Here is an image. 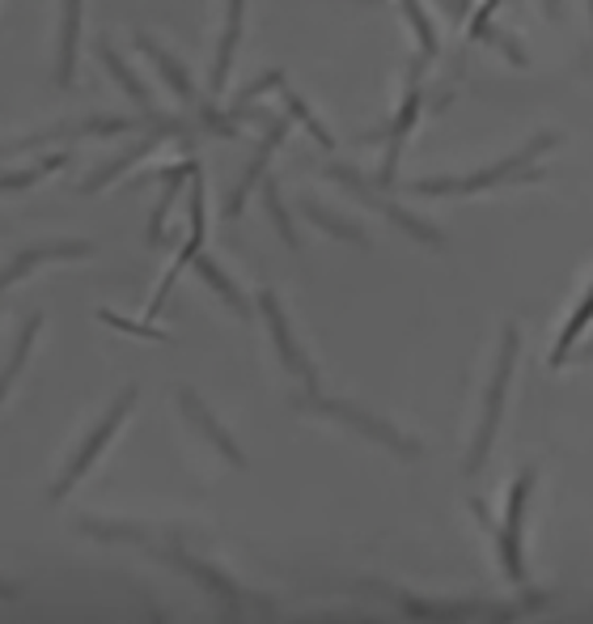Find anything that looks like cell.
<instances>
[{
    "mask_svg": "<svg viewBox=\"0 0 593 624\" xmlns=\"http://www.w3.org/2000/svg\"><path fill=\"white\" fill-rule=\"evenodd\" d=\"M560 136L556 132H538L526 149H517L513 158H504L497 166H483L475 174H458V179H420L411 183V196H475L483 188H497V183H522V179H547L543 166H534L538 154H547Z\"/></svg>",
    "mask_w": 593,
    "mask_h": 624,
    "instance_id": "6da1fadb",
    "label": "cell"
},
{
    "mask_svg": "<svg viewBox=\"0 0 593 624\" xmlns=\"http://www.w3.org/2000/svg\"><path fill=\"white\" fill-rule=\"evenodd\" d=\"M297 408L301 412H313V417H322V421H335V426L352 429V433H361L365 442H374L381 451H390V455H399V460H420L424 455V446L415 442V438H407L403 429H395L390 421H381L374 412H365V408H356V404H347V399H327V395H297Z\"/></svg>",
    "mask_w": 593,
    "mask_h": 624,
    "instance_id": "7a4b0ae2",
    "label": "cell"
},
{
    "mask_svg": "<svg viewBox=\"0 0 593 624\" xmlns=\"http://www.w3.org/2000/svg\"><path fill=\"white\" fill-rule=\"evenodd\" d=\"M132 404H136V387H124V392L111 399V408L98 417V426L81 438V446L72 451V460L60 467V476H56V485H52V501H64V497L72 493L90 472H94V463L102 460V451L119 438V429H124V421L132 417Z\"/></svg>",
    "mask_w": 593,
    "mask_h": 624,
    "instance_id": "3957f363",
    "label": "cell"
},
{
    "mask_svg": "<svg viewBox=\"0 0 593 624\" xmlns=\"http://www.w3.org/2000/svg\"><path fill=\"white\" fill-rule=\"evenodd\" d=\"M513 362H517V328L509 324L504 336H500L492 383H488V395H483V417H479L475 446H470V455H467V476H475V472L483 467V460L492 455V442H497V429H500V412H504V392H509V378H513Z\"/></svg>",
    "mask_w": 593,
    "mask_h": 624,
    "instance_id": "277c9868",
    "label": "cell"
},
{
    "mask_svg": "<svg viewBox=\"0 0 593 624\" xmlns=\"http://www.w3.org/2000/svg\"><path fill=\"white\" fill-rule=\"evenodd\" d=\"M424 56L415 52V60H411V72H407V86H403V102H399V111H395V120H390V128L381 132H369L365 140H381L386 136V158H381V170H377V188H395V179H399V158H403V145L411 128L420 124V111H424Z\"/></svg>",
    "mask_w": 593,
    "mask_h": 624,
    "instance_id": "5b68a950",
    "label": "cell"
},
{
    "mask_svg": "<svg viewBox=\"0 0 593 624\" xmlns=\"http://www.w3.org/2000/svg\"><path fill=\"white\" fill-rule=\"evenodd\" d=\"M327 179H335L340 188H347V192H352V196L361 200V204H369V208H377V213H381L386 222H395V226H399V230H403L407 238H415V242H429V247H441V242H445L437 226H429L424 217H415V213H407V208H399V204H395V200L386 196L381 188H374L369 179H361L356 170H347L344 162H327Z\"/></svg>",
    "mask_w": 593,
    "mask_h": 624,
    "instance_id": "8992f818",
    "label": "cell"
},
{
    "mask_svg": "<svg viewBox=\"0 0 593 624\" xmlns=\"http://www.w3.org/2000/svg\"><path fill=\"white\" fill-rule=\"evenodd\" d=\"M531 489H534V472H522L509 489V510H504V523L492 526V540H497V553L504 574L526 587L531 569H526V540H522V526H526V506H531Z\"/></svg>",
    "mask_w": 593,
    "mask_h": 624,
    "instance_id": "52a82bcc",
    "label": "cell"
},
{
    "mask_svg": "<svg viewBox=\"0 0 593 624\" xmlns=\"http://www.w3.org/2000/svg\"><path fill=\"white\" fill-rule=\"evenodd\" d=\"M254 306H259V315H263V324L272 331V344H276V353H281L284 370L293 374V378H301L310 392H318V378H313V362L306 358V349L297 344V336L288 328V315H284L281 297L272 294V290H259L254 297Z\"/></svg>",
    "mask_w": 593,
    "mask_h": 624,
    "instance_id": "ba28073f",
    "label": "cell"
},
{
    "mask_svg": "<svg viewBox=\"0 0 593 624\" xmlns=\"http://www.w3.org/2000/svg\"><path fill=\"white\" fill-rule=\"evenodd\" d=\"M288 115H272L267 120V128H263V140L254 145V158L247 162V174L238 179V188L229 192V204H225V217H242V208H247V200H250V192L267 179V162L276 158V149L284 145V136H288Z\"/></svg>",
    "mask_w": 593,
    "mask_h": 624,
    "instance_id": "9c48e42d",
    "label": "cell"
},
{
    "mask_svg": "<svg viewBox=\"0 0 593 624\" xmlns=\"http://www.w3.org/2000/svg\"><path fill=\"white\" fill-rule=\"evenodd\" d=\"M174 404H179V412L187 417V426L195 429V433H199V438H204L213 451H217L220 460L233 463V467H247V455H242V446L229 438V429H225L217 417H213V408H208L199 395L191 392V387H179V392H174Z\"/></svg>",
    "mask_w": 593,
    "mask_h": 624,
    "instance_id": "30bf717a",
    "label": "cell"
},
{
    "mask_svg": "<svg viewBox=\"0 0 593 624\" xmlns=\"http://www.w3.org/2000/svg\"><path fill=\"white\" fill-rule=\"evenodd\" d=\"M85 256H94V247H90V242H43V247H26V251H18L13 260L0 268V294H4V290H13L18 281H26L34 268H43V263L85 260Z\"/></svg>",
    "mask_w": 593,
    "mask_h": 624,
    "instance_id": "8fae6325",
    "label": "cell"
},
{
    "mask_svg": "<svg viewBox=\"0 0 593 624\" xmlns=\"http://www.w3.org/2000/svg\"><path fill=\"white\" fill-rule=\"evenodd\" d=\"M81 22H85V0H64L60 4V43H56V86H60V90H72V81H77Z\"/></svg>",
    "mask_w": 593,
    "mask_h": 624,
    "instance_id": "7c38bea8",
    "label": "cell"
},
{
    "mask_svg": "<svg viewBox=\"0 0 593 624\" xmlns=\"http://www.w3.org/2000/svg\"><path fill=\"white\" fill-rule=\"evenodd\" d=\"M242 31H247V0H229L225 4V26H220L217 52H213V77H208L213 94H225V86H229V68H233V56H238Z\"/></svg>",
    "mask_w": 593,
    "mask_h": 624,
    "instance_id": "4fadbf2b",
    "label": "cell"
},
{
    "mask_svg": "<svg viewBox=\"0 0 593 624\" xmlns=\"http://www.w3.org/2000/svg\"><path fill=\"white\" fill-rule=\"evenodd\" d=\"M136 52L153 60V68L161 72V81L170 86V94L183 102V106H199V90H195L187 65H183L179 56H170V52H166L157 38H149V34H136Z\"/></svg>",
    "mask_w": 593,
    "mask_h": 624,
    "instance_id": "5bb4252c",
    "label": "cell"
},
{
    "mask_svg": "<svg viewBox=\"0 0 593 624\" xmlns=\"http://www.w3.org/2000/svg\"><path fill=\"white\" fill-rule=\"evenodd\" d=\"M38 331H43V315H31L22 328L13 331V344H9V353H4V362H0V408H4L9 392L18 387L22 370L31 365V353H34V340H38Z\"/></svg>",
    "mask_w": 593,
    "mask_h": 624,
    "instance_id": "9a60e30c",
    "label": "cell"
},
{
    "mask_svg": "<svg viewBox=\"0 0 593 624\" xmlns=\"http://www.w3.org/2000/svg\"><path fill=\"white\" fill-rule=\"evenodd\" d=\"M199 170V162L195 158H183V162H174L166 174H161V196H157V208H153V217H149V242H161L166 238V217H170V208H174V200L183 196V188H187V179Z\"/></svg>",
    "mask_w": 593,
    "mask_h": 624,
    "instance_id": "2e32d148",
    "label": "cell"
},
{
    "mask_svg": "<svg viewBox=\"0 0 593 624\" xmlns=\"http://www.w3.org/2000/svg\"><path fill=\"white\" fill-rule=\"evenodd\" d=\"M191 268L199 272V281H204V285H208V290H213V294H217L220 302H225V306L233 310V315H242V319H250V315H254V306L247 302V294H242V290L233 285V276H229V272H225V268H220V263L213 260V256H204V251H199Z\"/></svg>",
    "mask_w": 593,
    "mask_h": 624,
    "instance_id": "e0dca14e",
    "label": "cell"
},
{
    "mask_svg": "<svg viewBox=\"0 0 593 624\" xmlns=\"http://www.w3.org/2000/svg\"><path fill=\"white\" fill-rule=\"evenodd\" d=\"M98 60H102V68H106V77H111V81H115V86H119V90H124L127 99L136 102L140 111H153V94L145 90V81L132 72V65H127L111 43H98Z\"/></svg>",
    "mask_w": 593,
    "mask_h": 624,
    "instance_id": "ac0fdd59",
    "label": "cell"
},
{
    "mask_svg": "<svg viewBox=\"0 0 593 624\" xmlns=\"http://www.w3.org/2000/svg\"><path fill=\"white\" fill-rule=\"evenodd\" d=\"M301 213H306V222H313L318 230H327L331 238L352 242V247H369V234L361 230L356 222L340 217V213H331V208H322V204H313V200H306V204H301Z\"/></svg>",
    "mask_w": 593,
    "mask_h": 624,
    "instance_id": "d6986e66",
    "label": "cell"
},
{
    "mask_svg": "<svg viewBox=\"0 0 593 624\" xmlns=\"http://www.w3.org/2000/svg\"><path fill=\"white\" fill-rule=\"evenodd\" d=\"M259 196H263V208H267V217H272V226H276L284 247H288V251H301V238L293 230V217H288V208H284V200H281V183H276V179H263V183H259Z\"/></svg>",
    "mask_w": 593,
    "mask_h": 624,
    "instance_id": "ffe728a7",
    "label": "cell"
},
{
    "mask_svg": "<svg viewBox=\"0 0 593 624\" xmlns=\"http://www.w3.org/2000/svg\"><path fill=\"white\" fill-rule=\"evenodd\" d=\"M281 102H284V115H288V120H297V124H301V128L310 132V136H313V140H318V145H322V149H327V154L335 149V136L327 132V124H322V120L313 115L310 102L301 99V94H293L288 86H281Z\"/></svg>",
    "mask_w": 593,
    "mask_h": 624,
    "instance_id": "44dd1931",
    "label": "cell"
},
{
    "mask_svg": "<svg viewBox=\"0 0 593 624\" xmlns=\"http://www.w3.org/2000/svg\"><path fill=\"white\" fill-rule=\"evenodd\" d=\"M399 9H403L407 26H411V34H415L420 56H424V60H437L441 38H437V31H433V22H429V13H424V4H420V0H399Z\"/></svg>",
    "mask_w": 593,
    "mask_h": 624,
    "instance_id": "7402d4cb",
    "label": "cell"
},
{
    "mask_svg": "<svg viewBox=\"0 0 593 624\" xmlns=\"http://www.w3.org/2000/svg\"><path fill=\"white\" fill-rule=\"evenodd\" d=\"M68 162V154H56V158H47L43 166H31V170H13V174H0V196H9V192H26L34 188L38 179H47L52 170H60Z\"/></svg>",
    "mask_w": 593,
    "mask_h": 624,
    "instance_id": "603a6c76",
    "label": "cell"
},
{
    "mask_svg": "<svg viewBox=\"0 0 593 624\" xmlns=\"http://www.w3.org/2000/svg\"><path fill=\"white\" fill-rule=\"evenodd\" d=\"M593 319V290L585 294V302H581V310L568 319V328H563V336H560V344L551 349V365H563L568 362V353H572V344L581 340V331H585V324Z\"/></svg>",
    "mask_w": 593,
    "mask_h": 624,
    "instance_id": "cb8c5ba5",
    "label": "cell"
},
{
    "mask_svg": "<svg viewBox=\"0 0 593 624\" xmlns=\"http://www.w3.org/2000/svg\"><path fill=\"white\" fill-rule=\"evenodd\" d=\"M98 319H102L106 328H115V331H127V336H136V340H161V344H170V340H174L170 331L153 328V324H140V319H127V315H115V310H98Z\"/></svg>",
    "mask_w": 593,
    "mask_h": 624,
    "instance_id": "d4e9b609",
    "label": "cell"
},
{
    "mask_svg": "<svg viewBox=\"0 0 593 624\" xmlns=\"http://www.w3.org/2000/svg\"><path fill=\"white\" fill-rule=\"evenodd\" d=\"M483 43H488V47H497V52H504V56H509V65H517V68L531 65V56L522 52V43H517L513 34L504 31V26H497V22L488 26V34H483Z\"/></svg>",
    "mask_w": 593,
    "mask_h": 624,
    "instance_id": "484cf974",
    "label": "cell"
},
{
    "mask_svg": "<svg viewBox=\"0 0 593 624\" xmlns=\"http://www.w3.org/2000/svg\"><path fill=\"white\" fill-rule=\"evenodd\" d=\"M504 4V0H479L475 9H470L467 18V38L470 43H483V34H488V26L497 22V9Z\"/></svg>",
    "mask_w": 593,
    "mask_h": 624,
    "instance_id": "4316f807",
    "label": "cell"
},
{
    "mask_svg": "<svg viewBox=\"0 0 593 624\" xmlns=\"http://www.w3.org/2000/svg\"><path fill=\"white\" fill-rule=\"evenodd\" d=\"M441 9H445V18L458 26V22H467L470 18V9H475V0H437Z\"/></svg>",
    "mask_w": 593,
    "mask_h": 624,
    "instance_id": "83f0119b",
    "label": "cell"
},
{
    "mask_svg": "<svg viewBox=\"0 0 593 624\" xmlns=\"http://www.w3.org/2000/svg\"><path fill=\"white\" fill-rule=\"evenodd\" d=\"M568 362H593V340L585 349H577V353H568Z\"/></svg>",
    "mask_w": 593,
    "mask_h": 624,
    "instance_id": "f1b7e54d",
    "label": "cell"
},
{
    "mask_svg": "<svg viewBox=\"0 0 593 624\" xmlns=\"http://www.w3.org/2000/svg\"><path fill=\"white\" fill-rule=\"evenodd\" d=\"M543 13L556 22V18H560V0H543Z\"/></svg>",
    "mask_w": 593,
    "mask_h": 624,
    "instance_id": "f546056e",
    "label": "cell"
},
{
    "mask_svg": "<svg viewBox=\"0 0 593 624\" xmlns=\"http://www.w3.org/2000/svg\"><path fill=\"white\" fill-rule=\"evenodd\" d=\"M0 599H18V587H13V582H4V578H0Z\"/></svg>",
    "mask_w": 593,
    "mask_h": 624,
    "instance_id": "4dcf8cb0",
    "label": "cell"
},
{
    "mask_svg": "<svg viewBox=\"0 0 593 624\" xmlns=\"http://www.w3.org/2000/svg\"><path fill=\"white\" fill-rule=\"evenodd\" d=\"M369 4H377V0H369Z\"/></svg>",
    "mask_w": 593,
    "mask_h": 624,
    "instance_id": "1f68e13d",
    "label": "cell"
}]
</instances>
